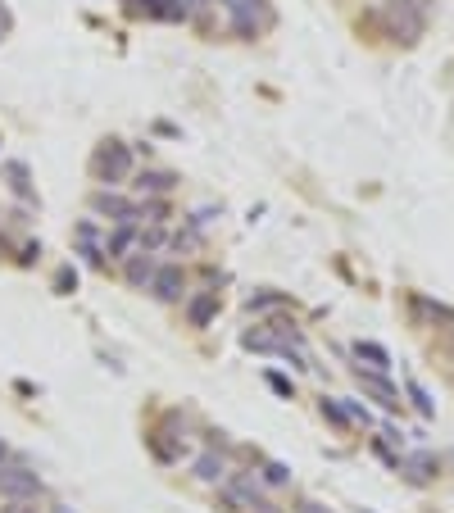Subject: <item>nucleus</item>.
<instances>
[{
	"mask_svg": "<svg viewBox=\"0 0 454 513\" xmlns=\"http://www.w3.org/2000/svg\"><path fill=\"white\" fill-rule=\"evenodd\" d=\"M223 504H232L237 513H277V504L264 495V482L255 473H227V482L218 486Z\"/></svg>",
	"mask_w": 454,
	"mask_h": 513,
	"instance_id": "obj_1",
	"label": "nucleus"
},
{
	"mask_svg": "<svg viewBox=\"0 0 454 513\" xmlns=\"http://www.w3.org/2000/svg\"><path fill=\"white\" fill-rule=\"evenodd\" d=\"M91 173H96L100 187H123L132 178V150L123 141H105V146L91 155Z\"/></svg>",
	"mask_w": 454,
	"mask_h": 513,
	"instance_id": "obj_2",
	"label": "nucleus"
},
{
	"mask_svg": "<svg viewBox=\"0 0 454 513\" xmlns=\"http://www.w3.org/2000/svg\"><path fill=\"white\" fill-rule=\"evenodd\" d=\"M32 495H41V477L10 454L0 464V500H32Z\"/></svg>",
	"mask_w": 454,
	"mask_h": 513,
	"instance_id": "obj_3",
	"label": "nucleus"
},
{
	"mask_svg": "<svg viewBox=\"0 0 454 513\" xmlns=\"http://www.w3.org/2000/svg\"><path fill=\"white\" fill-rule=\"evenodd\" d=\"M418 5H423V0H386L382 5L391 28L405 41H418V32H423V10H418Z\"/></svg>",
	"mask_w": 454,
	"mask_h": 513,
	"instance_id": "obj_4",
	"label": "nucleus"
},
{
	"mask_svg": "<svg viewBox=\"0 0 454 513\" xmlns=\"http://www.w3.org/2000/svg\"><path fill=\"white\" fill-rule=\"evenodd\" d=\"M150 291H155V300H164V305H178V300L187 296V268L182 264H159Z\"/></svg>",
	"mask_w": 454,
	"mask_h": 513,
	"instance_id": "obj_5",
	"label": "nucleus"
},
{
	"mask_svg": "<svg viewBox=\"0 0 454 513\" xmlns=\"http://www.w3.org/2000/svg\"><path fill=\"white\" fill-rule=\"evenodd\" d=\"M91 209L105 214V218H114V223H137V205H132L128 196H119V191H109V187H100L96 196H91Z\"/></svg>",
	"mask_w": 454,
	"mask_h": 513,
	"instance_id": "obj_6",
	"label": "nucleus"
},
{
	"mask_svg": "<svg viewBox=\"0 0 454 513\" xmlns=\"http://www.w3.org/2000/svg\"><path fill=\"white\" fill-rule=\"evenodd\" d=\"M155 255L150 250H132L128 255V264H123V277H128V287H137V291H150V282H155Z\"/></svg>",
	"mask_w": 454,
	"mask_h": 513,
	"instance_id": "obj_7",
	"label": "nucleus"
},
{
	"mask_svg": "<svg viewBox=\"0 0 454 513\" xmlns=\"http://www.w3.org/2000/svg\"><path fill=\"white\" fill-rule=\"evenodd\" d=\"M191 468H196V477H200V482H209V486H223L227 473H232V468H227V454L218 450V445H209V450L200 454Z\"/></svg>",
	"mask_w": 454,
	"mask_h": 513,
	"instance_id": "obj_8",
	"label": "nucleus"
},
{
	"mask_svg": "<svg viewBox=\"0 0 454 513\" xmlns=\"http://www.w3.org/2000/svg\"><path fill=\"white\" fill-rule=\"evenodd\" d=\"M73 237H78V246H82V255H87V264H105V232H100V223H91V218H82L78 227H73Z\"/></svg>",
	"mask_w": 454,
	"mask_h": 513,
	"instance_id": "obj_9",
	"label": "nucleus"
},
{
	"mask_svg": "<svg viewBox=\"0 0 454 513\" xmlns=\"http://www.w3.org/2000/svg\"><path fill=\"white\" fill-rule=\"evenodd\" d=\"M359 386H364L382 409H400V391L386 382V373H364V368H359Z\"/></svg>",
	"mask_w": 454,
	"mask_h": 513,
	"instance_id": "obj_10",
	"label": "nucleus"
},
{
	"mask_svg": "<svg viewBox=\"0 0 454 513\" xmlns=\"http://www.w3.org/2000/svg\"><path fill=\"white\" fill-rule=\"evenodd\" d=\"M132 246H137V223H119L114 232H105V255L109 259H128Z\"/></svg>",
	"mask_w": 454,
	"mask_h": 513,
	"instance_id": "obj_11",
	"label": "nucleus"
},
{
	"mask_svg": "<svg viewBox=\"0 0 454 513\" xmlns=\"http://www.w3.org/2000/svg\"><path fill=\"white\" fill-rule=\"evenodd\" d=\"M173 173H164V168H146V173H137V182H132V187L141 191V196H168V191H173Z\"/></svg>",
	"mask_w": 454,
	"mask_h": 513,
	"instance_id": "obj_12",
	"label": "nucleus"
},
{
	"mask_svg": "<svg viewBox=\"0 0 454 513\" xmlns=\"http://www.w3.org/2000/svg\"><path fill=\"white\" fill-rule=\"evenodd\" d=\"M214 314H218V291H200L196 300H187V323L191 327H205Z\"/></svg>",
	"mask_w": 454,
	"mask_h": 513,
	"instance_id": "obj_13",
	"label": "nucleus"
},
{
	"mask_svg": "<svg viewBox=\"0 0 454 513\" xmlns=\"http://www.w3.org/2000/svg\"><path fill=\"white\" fill-rule=\"evenodd\" d=\"M255 477H259L264 486H273V491H287V486H291V468H287V464H277V459H264Z\"/></svg>",
	"mask_w": 454,
	"mask_h": 513,
	"instance_id": "obj_14",
	"label": "nucleus"
},
{
	"mask_svg": "<svg viewBox=\"0 0 454 513\" xmlns=\"http://www.w3.org/2000/svg\"><path fill=\"white\" fill-rule=\"evenodd\" d=\"M405 473L414 477V482H432V477L441 473V459H432V454H414V459H405Z\"/></svg>",
	"mask_w": 454,
	"mask_h": 513,
	"instance_id": "obj_15",
	"label": "nucleus"
},
{
	"mask_svg": "<svg viewBox=\"0 0 454 513\" xmlns=\"http://www.w3.org/2000/svg\"><path fill=\"white\" fill-rule=\"evenodd\" d=\"M355 355L368 359V373H386V368H391V355H386L382 346H373V341H359Z\"/></svg>",
	"mask_w": 454,
	"mask_h": 513,
	"instance_id": "obj_16",
	"label": "nucleus"
},
{
	"mask_svg": "<svg viewBox=\"0 0 454 513\" xmlns=\"http://www.w3.org/2000/svg\"><path fill=\"white\" fill-rule=\"evenodd\" d=\"M37 500H41V495H32V500H5V509H0V513H46Z\"/></svg>",
	"mask_w": 454,
	"mask_h": 513,
	"instance_id": "obj_17",
	"label": "nucleus"
},
{
	"mask_svg": "<svg viewBox=\"0 0 454 513\" xmlns=\"http://www.w3.org/2000/svg\"><path fill=\"white\" fill-rule=\"evenodd\" d=\"M282 305H287L282 296H259V300H250V309H255V314H268V309H282Z\"/></svg>",
	"mask_w": 454,
	"mask_h": 513,
	"instance_id": "obj_18",
	"label": "nucleus"
},
{
	"mask_svg": "<svg viewBox=\"0 0 454 513\" xmlns=\"http://www.w3.org/2000/svg\"><path fill=\"white\" fill-rule=\"evenodd\" d=\"M409 395H414V405L423 409V414H432V400H427V391H423V386H418V382H409Z\"/></svg>",
	"mask_w": 454,
	"mask_h": 513,
	"instance_id": "obj_19",
	"label": "nucleus"
},
{
	"mask_svg": "<svg viewBox=\"0 0 454 513\" xmlns=\"http://www.w3.org/2000/svg\"><path fill=\"white\" fill-rule=\"evenodd\" d=\"M300 513H332V509H323V504H300Z\"/></svg>",
	"mask_w": 454,
	"mask_h": 513,
	"instance_id": "obj_20",
	"label": "nucleus"
},
{
	"mask_svg": "<svg viewBox=\"0 0 454 513\" xmlns=\"http://www.w3.org/2000/svg\"><path fill=\"white\" fill-rule=\"evenodd\" d=\"M50 513H73V509H69V504H55V509H50Z\"/></svg>",
	"mask_w": 454,
	"mask_h": 513,
	"instance_id": "obj_21",
	"label": "nucleus"
},
{
	"mask_svg": "<svg viewBox=\"0 0 454 513\" xmlns=\"http://www.w3.org/2000/svg\"><path fill=\"white\" fill-rule=\"evenodd\" d=\"M5 459H10V450H5V441H0V464H5Z\"/></svg>",
	"mask_w": 454,
	"mask_h": 513,
	"instance_id": "obj_22",
	"label": "nucleus"
}]
</instances>
